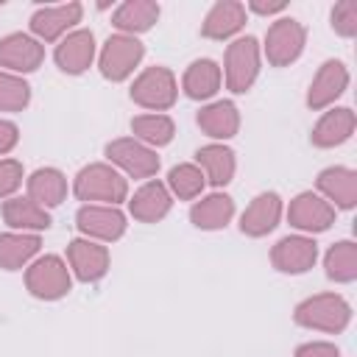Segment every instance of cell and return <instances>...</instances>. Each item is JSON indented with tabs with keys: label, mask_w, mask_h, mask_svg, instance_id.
I'll use <instances>...</instances> for the list:
<instances>
[{
	"label": "cell",
	"mask_w": 357,
	"mask_h": 357,
	"mask_svg": "<svg viewBox=\"0 0 357 357\" xmlns=\"http://www.w3.org/2000/svg\"><path fill=\"white\" fill-rule=\"evenodd\" d=\"M73 195L81 204H106L120 206L128 201V178L112 167L109 162H89L84 165L73 178Z\"/></svg>",
	"instance_id": "obj_1"
},
{
	"label": "cell",
	"mask_w": 357,
	"mask_h": 357,
	"mask_svg": "<svg viewBox=\"0 0 357 357\" xmlns=\"http://www.w3.org/2000/svg\"><path fill=\"white\" fill-rule=\"evenodd\" d=\"M351 304L340 293H315L307 296L304 301L296 304L293 321L301 329L312 332H326V335H340L351 324Z\"/></svg>",
	"instance_id": "obj_2"
},
{
	"label": "cell",
	"mask_w": 357,
	"mask_h": 357,
	"mask_svg": "<svg viewBox=\"0 0 357 357\" xmlns=\"http://www.w3.org/2000/svg\"><path fill=\"white\" fill-rule=\"evenodd\" d=\"M128 98L145 109V112H153V114H165L167 109L176 106L178 100V78L170 67L165 64H153V67H145L134 75L131 81V89H128Z\"/></svg>",
	"instance_id": "obj_3"
},
{
	"label": "cell",
	"mask_w": 357,
	"mask_h": 357,
	"mask_svg": "<svg viewBox=\"0 0 357 357\" xmlns=\"http://www.w3.org/2000/svg\"><path fill=\"white\" fill-rule=\"evenodd\" d=\"M223 84L231 95H245L262 70V47L257 36H237L223 53Z\"/></svg>",
	"instance_id": "obj_4"
},
{
	"label": "cell",
	"mask_w": 357,
	"mask_h": 357,
	"mask_svg": "<svg viewBox=\"0 0 357 357\" xmlns=\"http://www.w3.org/2000/svg\"><path fill=\"white\" fill-rule=\"evenodd\" d=\"M25 290L39 301H59L73 290V273L64 257L39 254L25 268Z\"/></svg>",
	"instance_id": "obj_5"
},
{
	"label": "cell",
	"mask_w": 357,
	"mask_h": 357,
	"mask_svg": "<svg viewBox=\"0 0 357 357\" xmlns=\"http://www.w3.org/2000/svg\"><path fill=\"white\" fill-rule=\"evenodd\" d=\"M142 59H145V45L139 42V36L109 33L98 50V70L106 81L123 84L134 75V70L142 64Z\"/></svg>",
	"instance_id": "obj_6"
},
{
	"label": "cell",
	"mask_w": 357,
	"mask_h": 357,
	"mask_svg": "<svg viewBox=\"0 0 357 357\" xmlns=\"http://www.w3.org/2000/svg\"><path fill=\"white\" fill-rule=\"evenodd\" d=\"M262 59L271 67H290L307 47V28L296 17H276L262 39Z\"/></svg>",
	"instance_id": "obj_7"
},
{
	"label": "cell",
	"mask_w": 357,
	"mask_h": 357,
	"mask_svg": "<svg viewBox=\"0 0 357 357\" xmlns=\"http://www.w3.org/2000/svg\"><path fill=\"white\" fill-rule=\"evenodd\" d=\"M103 156L112 167H117L126 178H153L159 173V153L148 145H142L139 139L134 137H117L112 142H106L103 148Z\"/></svg>",
	"instance_id": "obj_8"
},
{
	"label": "cell",
	"mask_w": 357,
	"mask_h": 357,
	"mask_svg": "<svg viewBox=\"0 0 357 357\" xmlns=\"http://www.w3.org/2000/svg\"><path fill=\"white\" fill-rule=\"evenodd\" d=\"M75 229L81 237H89L95 243H114L128 229V215L120 206L106 204H81L75 212Z\"/></svg>",
	"instance_id": "obj_9"
},
{
	"label": "cell",
	"mask_w": 357,
	"mask_h": 357,
	"mask_svg": "<svg viewBox=\"0 0 357 357\" xmlns=\"http://www.w3.org/2000/svg\"><path fill=\"white\" fill-rule=\"evenodd\" d=\"M284 218L298 234H310L312 237V234H321V231L332 229V223L337 218V209L326 198H321L318 192L304 190V192L290 198V204L284 209Z\"/></svg>",
	"instance_id": "obj_10"
},
{
	"label": "cell",
	"mask_w": 357,
	"mask_h": 357,
	"mask_svg": "<svg viewBox=\"0 0 357 357\" xmlns=\"http://www.w3.org/2000/svg\"><path fill=\"white\" fill-rule=\"evenodd\" d=\"M81 20H84V6L78 0H67V3H59V6H39L31 14L28 28H31V36L45 45V42L64 39L70 31L78 28Z\"/></svg>",
	"instance_id": "obj_11"
},
{
	"label": "cell",
	"mask_w": 357,
	"mask_h": 357,
	"mask_svg": "<svg viewBox=\"0 0 357 357\" xmlns=\"http://www.w3.org/2000/svg\"><path fill=\"white\" fill-rule=\"evenodd\" d=\"M67 265H70V273L73 279L84 282V284H95L100 282L109 268H112V254H109V245L103 243H95L89 237H73L67 243Z\"/></svg>",
	"instance_id": "obj_12"
},
{
	"label": "cell",
	"mask_w": 357,
	"mask_h": 357,
	"mask_svg": "<svg viewBox=\"0 0 357 357\" xmlns=\"http://www.w3.org/2000/svg\"><path fill=\"white\" fill-rule=\"evenodd\" d=\"M42 61H45V45L31 33L14 31L0 36V70L25 78L28 73H36Z\"/></svg>",
	"instance_id": "obj_13"
},
{
	"label": "cell",
	"mask_w": 357,
	"mask_h": 357,
	"mask_svg": "<svg viewBox=\"0 0 357 357\" xmlns=\"http://www.w3.org/2000/svg\"><path fill=\"white\" fill-rule=\"evenodd\" d=\"M98 59V42L89 28H75L53 47V61L64 75H84Z\"/></svg>",
	"instance_id": "obj_14"
},
{
	"label": "cell",
	"mask_w": 357,
	"mask_h": 357,
	"mask_svg": "<svg viewBox=\"0 0 357 357\" xmlns=\"http://www.w3.org/2000/svg\"><path fill=\"white\" fill-rule=\"evenodd\" d=\"M318 262V243L310 234H284L271 248V265L284 276H301Z\"/></svg>",
	"instance_id": "obj_15"
},
{
	"label": "cell",
	"mask_w": 357,
	"mask_h": 357,
	"mask_svg": "<svg viewBox=\"0 0 357 357\" xmlns=\"http://www.w3.org/2000/svg\"><path fill=\"white\" fill-rule=\"evenodd\" d=\"M349 67L340 61V59H326L318 73L312 75L310 81V89H307V109L310 112H324L329 106H335V100L349 89Z\"/></svg>",
	"instance_id": "obj_16"
},
{
	"label": "cell",
	"mask_w": 357,
	"mask_h": 357,
	"mask_svg": "<svg viewBox=\"0 0 357 357\" xmlns=\"http://www.w3.org/2000/svg\"><path fill=\"white\" fill-rule=\"evenodd\" d=\"M282 215H284V201H282V195L273 192V190H265V192H259V195L251 198V204L243 209L237 226H240V231H243L245 237L259 240V237L271 234V231L279 226Z\"/></svg>",
	"instance_id": "obj_17"
},
{
	"label": "cell",
	"mask_w": 357,
	"mask_h": 357,
	"mask_svg": "<svg viewBox=\"0 0 357 357\" xmlns=\"http://www.w3.org/2000/svg\"><path fill=\"white\" fill-rule=\"evenodd\" d=\"M128 215L137 220V223H159L170 215L173 209V195L170 190L165 187V181L159 178H148L142 181L134 195H128Z\"/></svg>",
	"instance_id": "obj_18"
},
{
	"label": "cell",
	"mask_w": 357,
	"mask_h": 357,
	"mask_svg": "<svg viewBox=\"0 0 357 357\" xmlns=\"http://www.w3.org/2000/svg\"><path fill=\"white\" fill-rule=\"evenodd\" d=\"M245 20H248L245 3H240V0H218V3H212V8L206 11V17L201 22V36L212 39V42L237 39L240 31L245 28Z\"/></svg>",
	"instance_id": "obj_19"
},
{
	"label": "cell",
	"mask_w": 357,
	"mask_h": 357,
	"mask_svg": "<svg viewBox=\"0 0 357 357\" xmlns=\"http://www.w3.org/2000/svg\"><path fill=\"white\" fill-rule=\"evenodd\" d=\"M315 192L326 198L335 209H354L357 206V170L346 165H329L315 178Z\"/></svg>",
	"instance_id": "obj_20"
},
{
	"label": "cell",
	"mask_w": 357,
	"mask_h": 357,
	"mask_svg": "<svg viewBox=\"0 0 357 357\" xmlns=\"http://www.w3.org/2000/svg\"><path fill=\"white\" fill-rule=\"evenodd\" d=\"M198 128L212 139V142H229L231 137H237L240 131V109L234 100L220 98V100H209L198 109L195 114Z\"/></svg>",
	"instance_id": "obj_21"
},
{
	"label": "cell",
	"mask_w": 357,
	"mask_h": 357,
	"mask_svg": "<svg viewBox=\"0 0 357 357\" xmlns=\"http://www.w3.org/2000/svg\"><path fill=\"white\" fill-rule=\"evenodd\" d=\"M354 128H357V114L349 106H329L315 120L310 131V142L315 148H340L343 142L351 139Z\"/></svg>",
	"instance_id": "obj_22"
},
{
	"label": "cell",
	"mask_w": 357,
	"mask_h": 357,
	"mask_svg": "<svg viewBox=\"0 0 357 357\" xmlns=\"http://www.w3.org/2000/svg\"><path fill=\"white\" fill-rule=\"evenodd\" d=\"M195 165L201 167L209 187L223 190L237 173V153L226 142H206L195 151Z\"/></svg>",
	"instance_id": "obj_23"
},
{
	"label": "cell",
	"mask_w": 357,
	"mask_h": 357,
	"mask_svg": "<svg viewBox=\"0 0 357 357\" xmlns=\"http://www.w3.org/2000/svg\"><path fill=\"white\" fill-rule=\"evenodd\" d=\"M234 218V198L223 190H212L192 201L190 206V223L201 231H220Z\"/></svg>",
	"instance_id": "obj_24"
},
{
	"label": "cell",
	"mask_w": 357,
	"mask_h": 357,
	"mask_svg": "<svg viewBox=\"0 0 357 357\" xmlns=\"http://www.w3.org/2000/svg\"><path fill=\"white\" fill-rule=\"evenodd\" d=\"M223 86V70L215 59H195L187 64L184 75H181V92L190 100H201L209 103Z\"/></svg>",
	"instance_id": "obj_25"
},
{
	"label": "cell",
	"mask_w": 357,
	"mask_h": 357,
	"mask_svg": "<svg viewBox=\"0 0 357 357\" xmlns=\"http://www.w3.org/2000/svg\"><path fill=\"white\" fill-rule=\"evenodd\" d=\"M3 223L11 231H28V234H42L50 229V212L31 201L28 195H14L3 201Z\"/></svg>",
	"instance_id": "obj_26"
},
{
	"label": "cell",
	"mask_w": 357,
	"mask_h": 357,
	"mask_svg": "<svg viewBox=\"0 0 357 357\" xmlns=\"http://www.w3.org/2000/svg\"><path fill=\"white\" fill-rule=\"evenodd\" d=\"M25 190H28L31 201H36L39 206H45L50 212L64 204L70 184L59 167H36L31 176H25Z\"/></svg>",
	"instance_id": "obj_27"
},
{
	"label": "cell",
	"mask_w": 357,
	"mask_h": 357,
	"mask_svg": "<svg viewBox=\"0 0 357 357\" xmlns=\"http://www.w3.org/2000/svg\"><path fill=\"white\" fill-rule=\"evenodd\" d=\"M159 14H162V6L156 0H123L112 11V25L117 28V33L139 36L159 22Z\"/></svg>",
	"instance_id": "obj_28"
},
{
	"label": "cell",
	"mask_w": 357,
	"mask_h": 357,
	"mask_svg": "<svg viewBox=\"0 0 357 357\" xmlns=\"http://www.w3.org/2000/svg\"><path fill=\"white\" fill-rule=\"evenodd\" d=\"M42 251V234L28 231H3L0 234V268L3 271H22L28 268Z\"/></svg>",
	"instance_id": "obj_29"
},
{
	"label": "cell",
	"mask_w": 357,
	"mask_h": 357,
	"mask_svg": "<svg viewBox=\"0 0 357 357\" xmlns=\"http://www.w3.org/2000/svg\"><path fill=\"white\" fill-rule=\"evenodd\" d=\"M128 126H131V137L139 139L142 145L153 148V151L170 145L176 137V123L170 114H153V112L134 114Z\"/></svg>",
	"instance_id": "obj_30"
},
{
	"label": "cell",
	"mask_w": 357,
	"mask_h": 357,
	"mask_svg": "<svg viewBox=\"0 0 357 357\" xmlns=\"http://www.w3.org/2000/svg\"><path fill=\"white\" fill-rule=\"evenodd\" d=\"M324 273L335 284H351L357 279V243L335 240L324 254Z\"/></svg>",
	"instance_id": "obj_31"
},
{
	"label": "cell",
	"mask_w": 357,
	"mask_h": 357,
	"mask_svg": "<svg viewBox=\"0 0 357 357\" xmlns=\"http://www.w3.org/2000/svg\"><path fill=\"white\" fill-rule=\"evenodd\" d=\"M165 187L170 190L173 201H195L204 195L206 190V178L201 173V167L195 162H178L167 170V178H165Z\"/></svg>",
	"instance_id": "obj_32"
},
{
	"label": "cell",
	"mask_w": 357,
	"mask_h": 357,
	"mask_svg": "<svg viewBox=\"0 0 357 357\" xmlns=\"http://www.w3.org/2000/svg\"><path fill=\"white\" fill-rule=\"evenodd\" d=\"M31 103V84L22 75L0 70V112H22Z\"/></svg>",
	"instance_id": "obj_33"
},
{
	"label": "cell",
	"mask_w": 357,
	"mask_h": 357,
	"mask_svg": "<svg viewBox=\"0 0 357 357\" xmlns=\"http://www.w3.org/2000/svg\"><path fill=\"white\" fill-rule=\"evenodd\" d=\"M329 25L337 36L351 39L357 36V0H340L329 11Z\"/></svg>",
	"instance_id": "obj_34"
},
{
	"label": "cell",
	"mask_w": 357,
	"mask_h": 357,
	"mask_svg": "<svg viewBox=\"0 0 357 357\" xmlns=\"http://www.w3.org/2000/svg\"><path fill=\"white\" fill-rule=\"evenodd\" d=\"M25 181V167L20 159H11V156H3L0 159V198H14L17 190L22 187Z\"/></svg>",
	"instance_id": "obj_35"
},
{
	"label": "cell",
	"mask_w": 357,
	"mask_h": 357,
	"mask_svg": "<svg viewBox=\"0 0 357 357\" xmlns=\"http://www.w3.org/2000/svg\"><path fill=\"white\" fill-rule=\"evenodd\" d=\"M293 357H340V349L332 340H307L296 346Z\"/></svg>",
	"instance_id": "obj_36"
},
{
	"label": "cell",
	"mask_w": 357,
	"mask_h": 357,
	"mask_svg": "<svg viewBox=\"0 0 357 357\" xmlns=\"http://www.w3.org/2000/svg\"><path fill=\"white\" fill-rule=\"evenodd\" d=\"M17 145H20V126L14 120L0 117V159L8 156Z\"/></svg>",
	"instance_id": "obj_37"
},
{
	"label": "cell",
	"mask_w": 357,
	"mask_h": 357,
	"mask_svg": "<svg viewBox=\"0 0 357 357\" xmlns=\"http://www.w3.org/2000/svg\"><path fill=\"white\" fill-rule=\"evenodd\" d=\"M284 8H287V3H284V0H276V3L251 0V3L245 6V11H251V14H259V17H279V14H284Z\"/></svg>",
	"instance_id": "obj_38"
}]
</instances>
